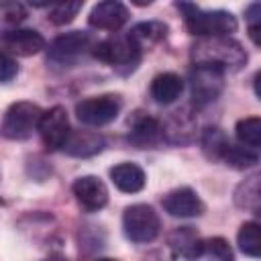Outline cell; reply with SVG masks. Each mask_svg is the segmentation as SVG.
I'll return each mask as SVG.
<instances>
[{
  "instance_id": "cell-1",
  "label": "cell",
  "mask_w": 261,
  "mask_h": 261,
  "mask_svg": "<svg viewBox=\"0 0 261 261\" xmlns=\"http://www.w3.org/2000/svg\"><path fill=\"white\" fill-rule=\"evenodd\" d=\"M192 59L194 65H212L222 71L226 69H239L247 61V53L230 37H210L200 39L192 47Z\"/></svg>"
},
{
  "instance_id": "cell-2",
  "label": "cell",
  "mask_w": 261,
  "mask_h": 261,
  "mask_svg": "<svg viewBox=\"0 0 261 261\" xmlns=\"http://www.w3.org/2000/svg\"><path fill=\"white\" fill-rule=\"evenodd\" d=\"M177 8L184 12L186 27L192 35H198L202 39L210 37H228L237 31V18L232 12L226 10H202L196 4H177Z\"/></svg>"
},
{
  "instance_id": "cell-3",
  "label": "cell",
  "mask_w": 261,
  "mask_h": 261,
  "mask_svg": "<svg viewBox=\"0 0 261 261\" xmlns=\"http://www.w3.org/2000/svg\"><path fill=\"white\" fill-rule=\"evenodd\" d=\"M122 228L133 243H151L159 234V216L147 204H133L122 214Z\"/></svg>"
},
{
  "instance_id": "cell-4",
  "label": "cell",
  "mask_w": 261,
  "mask_h": 261,
  "mask_svg": "<svg viewBox=\"0 0 261 261\" xmlns=\"http://www.w3.org/2000/svg\"><path fill=\"white\" fill-rule=\"evenodd\" d=\"M43 110L33 102H14L2 120V135L8 139H29L41 122Z\"/></svg>"
},
{
  "instance_id": "cell-5",
  "label": "cell",
  "mask_w": 261,
  "mask_h": 261,
  "mask_svg": "<svg viewBox=\"0 0 261 261\" xmlns=\"http://www.w3.org/2000/svg\"><path fill=\"white\" fill-rule=\"evenodd\" d=\"M122 108V100L114 94H104V96H92L82 100L75 106V114L80 122L88 126H102L112 122Z\"/></svg>"
},
{
  "instance_id": "cell-6",
  "label": "cell",
  "mask_w": 261,
  "mask_h": 261,
  "mask_svg": "<svg viewBox=\"0 0 261 261\" xmlns=\"http://www.w3.org/2000/svg\"><path fill=\"white\" fill-rule=\"evenodd\" d=\"M224 86V71L212 65H194L190 73V88L196 106H206L218 98Z\"/></svg>"
},
{
  "instance_id": "cell-7",
  "label": "cell",
  "mask_w": 261,
  "mask_h": 261,
  "mask_svg": "<svg viewBox=\"0 0 261 261\" xmlns=\"http://www.w3.org/2000/svg\"><path fill=\"white\" fill-rule=\"evenodd\" d=\"M37 130L41 133V139L49 149H63L71 135V126H69L65 108L53 106V108L45 110Z\"/></svg>"
},
{
  "instance_id": "cell-8",
  "label": "cell",
  "mask_w": 261,
  "mask_h": 261,
  "mask_svg": "<svg viewBox=\"0 0 261 261\" xmlns=\"http://www.w3.org/2000/svg\"><path fill=\"white\" fill-rule=\"evenodd\" d=\"M94 55L110 65H135L141 57V49L126 35V37H112L100 41L94 47Z\"/></svg>"
},
{
  "instance_id": "cell-9",
  "label": "cell",
  "mask_w": 261,
  "mask_h": 261,
  "mask_svg": "<svg viewBox=\"0 0 261 261\" xmlns=\"http://www.w3.org/2000/svg\"><path fill=\"white\" fill-rule=\"evenodd\" d=\"M0 45L4 47V53L29 57L37 55L41 49H45V39L41 33L33 29H8L0 33Z\"/></svg>"
},
{
  "instance_id": "cell-10",
  "label": "cell",
  "mask_w": 261,
  "mask_h": 261,
  "mask_svg": "<svg viewBox=\"0 0 261 261\" xmlns=\"http://www.w3.org/2000/svg\"><path fill=\"white\" fill-rule=\"evenodd\" d=\"M92 39L88 33L84 31H69L63 33L59 37H55L49 45V57L57 63H71L73 59H77L86 49H90Z\"/></svg>"
},
{
  "instance_id": "cell-11",
  "label": "cell",
  "mask_w": 261,
  "mask_h": 261,
  "mask_svg": "<svg viewBox=\"0 0 261 261\" xmlns=\"http://www.w3.org/2000/svg\"><path fill=\"white\" fill-rule=\"evenodd\" d=\"M126 20H128V8L116 0L98 2L88 16L90 27L98 31H118Z\"/></svg>"
},
{
  "instance_id": "cell-12",
  "label": "cell",
  "mask_w": 261,
  "mask_h": 261,
  "mask_svg": "<svg viewBox=\"0 0 261 261\" xmlns=\"http://www.w3.org/2000/svg\"><path fill=\"white\" fill-rule=\"evenodd\" d=\"M75 200L86 210H100L108 202V188L106 184L96 175H82L71 186Z\"/></svg>"
},
{
  "instance_id": "cell-13",
  "label": "cell",
  "mask_w": 261,
  "mask_h": 261,
  "mask_svg": "<svg viewBox=\"0 0 261 261\" xmlns=\"http://www.w3.org/2000/svg\"><path fill=\"white\" fill-rule=\"evenodd\" d=\"M163 208L167 214L177 216V218H194L204 212V204L200 196L190 188H179V190L169 192L163 198Z\"/></svg>"
},
{
  "instance_id": "cell-14",
  "label": "cell",
  "mask_w": 261,
  "mask_h": 261,
  "mask_svg": "<svg viewBox=\"0 0 261 261\" xmlns=\"http://www.w3.org/2000/svg\"><path fill=\"white\" fill-rule=\"evenodd\" d=\"M114 186L124 194H137L145 188V171L137 163H118L110 169Z\"/></svg>"
},
{
  "instance_id": "cell-15",
  "label": "cell",
  "mask_w": 261,
  "mask_h": 261,
  "mask_svg": "<svg viewBox=\"0 0 261 261\" xmlns=\"http://www.w3.org/2000/svg\"><path fill=\"white\" fill-rule=\"evenodd\" d=\"M181 92H184V80L177 73H173V71L159 73L151 82V96L159 104H171V102H175Z\"/></svg>"
},
{
  "instance_id": "cell-16",
  "label": "cell",
  "mask_w": 261,
  "mask_h": 261,
  "mask_svg": "<svg viewBox=\"0 0 261 261\" xmlns=\"http://www.w3.org/2000/svg\"><path fill=\"white\" fill-rule=\"evenodd\" d=\"M102 147H104V139L100 135H94V133H71L63 149L69 155L88 157V155H94V153L102 151Z\"/></svg>"
},
{
  "instance_id": "cell-17",
  "label": "cell",
  "mask_w": 261,
  "mask_h": 261,
  "mask_svg": "<svg viewBox=\"0 0 261 261\" xmlns=\"http://www.w3.org/2000/svg\"><path fill=\"white\" fill-rule=\"evenodd\" d=\"M167 33V27L163 22H157V20H149V22H139L130 29L128 37L137 43L139 49H145V47H151L155 43H159Z\"/></svg>"
},
{
  "instance_id": "cell-18",
  "label": "cell",
  "mask_w": 261,
  "mask_h": 261,
  "mask_svg": "<svg viewBox=\"0 0 261 261\" xmlns=\"http://www.w3.org/2000/svg\"><path fill=\"white\" fill-rule=\"evenodd\" d=\"M171 245L179 255H184L188 259H196V257H200L204 253V241L190 226H184L177 232H173Z\"/></svg>"
},
{
  "instance_id": "cell-19",
  "label": "cell",
  "mask_w": 261,
  "mask_h": 261,
  "mask_svg": "<svg viewBox=\"0 0 261 261\" xmlns=\"http://www.w3.org/2000/svg\"><path fill=\"white\" fill-rule=\"evenodd\" d=\"M234 202L239 208L245 210H259V202H261V190H259V173H253L251 177H247L243 184H239L237 192H234Z\"/></svg>"
},
{
  "instance_id": "cell-20",
  "label": "cell",
  "mask_w": 261,
  "mask_h": 261,
  "mask_svg": "<svg viewBox=\"0 0 261 261\" xmlns=\"http://www.w3.org/2000/svg\"><path fill=\"white\" fill-rule=\"evenodd\" d=\"M218 159H222L226 165L237 167V169H247V167H253L257 163V155H255L253 149H247L243 145L237 147V145H230V143L224 145Z\"/></svg>"
},
{
  "instance_id": "cell-21",
  "label": "cell",
  "mask_w": 261,
  "mask_h": 261,
  "mask_svg": "<svg viewBox=\"0 0 261 261\" xmlns=\"http://www.w3.org/2000/svg\"><path fill=\"white\" fill-rule=\"evenodd\" d=\"M237 139L247 149H257L261 145V120L257 116H247L237 122Z\"/></svg>"
},
{
  "instance_id": "cell-22",
  "label": "cell",
  "mask_w": 261,
  "mask_h": 261,
  "mask_svg": "<svg viewBox=\"0 0 261 261\" xmlns=\"http://www.w3.org/2000/svg\"><path fill=\"white\" fill-rule=\"evenodd\" d=\"M239 249L249 257H259L261 253V234L257 222H245L237 234Z\"/></svg>"
},
{
  "instance_id": "cell-23",
  "label": "cell",
  "mask_w": 261,
  "mask_h": 261,
  "mask_svg": "<svg viewBox=\"0 0 261 261\" xmlns=\"http://www.w3.org/2000/svg\"><path fill=\"white\" fill-rule=\"evenodd\" d=\"M159 133H161L159 122L155 118H151V116H143V118L135 120L133 130H130V139L137 145H151V143H155Z\"/></svg>"
},
{
  "instance_id": "cell-24",
  "label": "cell",
  "mask_w": 261,
  "mask_h": 261,
  "mask_svg": "<svg viewBox=\"0 0 261 261\" xmlns=\"http://www.w3.org/2000/svg\"><path fill=\"white\" fill-rule=\"evenodd\" d=\"M82 10V2H57L49 6V20L53 24H67Z\"/></svg>"
},
{
  "instance_id": "cell-25",
  "label": "cell",
  "mask_w": 261,
  "mask_h": 261,
  "mask_svg": "<svg viewBox=\"0 0 261 261\" xmlns=\"http://www.w3.org/2000/svg\"><path fill=\"white\" fill-rule=\"evenodd\" d=\"M204 253L212 255L214 259L218 261H232V251L228 247V243L224 239H210V241H204Z\"/></svg>"
},
{
  "instance_id": "cell-26",
  "label": "cell",
  "mask_w": 261,
  "mask_h": 261,
  "mask_svg": "<svg viewBox=\"0 0 261 261\" xmlns=\"http://www.w3.org/2000/svg\"><path fill=\"white\" fill-rule=\"evenodd\" d=\"M24 18V8L18 2H2L0 4V20L4 24H16Z\"/></svg>"
},
{
  "instance_id": "cell-27",
  "label": "cell",
  "mask_w": 261,
  "mask_h": 261,
  "mask_svg": "<svg viewBox=\"0 0 261 261\" xmlns=\"http://www.w3.org/2000/svg\"><path fill=\"white\" fill-rule=\"evenodd\" d=\"M261 6L255 2V4H251L249 6V10H247V22H249V35H251V39H253V43L255 45H259L261 43V39H259V31H261Z\"/></svg>"
},
{
  "instance_id": "cell-28",
  "label": "cell",
  "mask_w": 261,
  "mask_h": 261,
  "mask_svg": "<svg viewBox=\"0 0 261 261\" xmlns=\"http://www.w3.org/2000/svg\"><path fill=\"white\" fill-rule=\"evenodd\" d=\"M16 73H18V65H16L14 57L0 51V84L10 82L12 77H16Z\"/></svg>"
},
{
  "instance_id": "cell-29",
  "label": "cell",
  "mask_w": 261,
  "mask_h": 261,
  "mask_svg": "<svg viewBox=\"0 0 261 261\" xmlns=\"http://www.w3.org/2000/svg\"><path fill=\"white\" fill-rule=\"evenodd\" d=\"M45 261H63V257H59V255H55V257H49V259H45Z\"/></svg>"
},
{
  "instance_id": "cell-30",
  "label": "cell",
  "mask_w": 261,
  "mask_h": 261,
  "mask_svg": "<svg viewBox=\"0 0 261 261\" xmlns=\"http://www.w3.org/2000/svg\"><path fill=\"white\" fill-rule=\"evenodd\" d=\"M96 261H116V259H108V257H102V259H96Z\"/></svg>"
}]
</instances>
